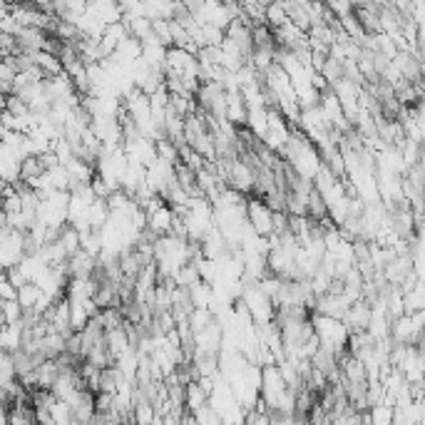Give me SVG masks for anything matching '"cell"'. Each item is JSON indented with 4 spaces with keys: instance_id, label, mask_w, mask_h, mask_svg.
<instances>
[{
    "instance_id": "1",
    "label": "cell",
    "mask_w": 425,
    "mask_h": 425,
    "mask_svg": "<svg viewBox=\"0 0 425 425\" xmlns=\"http://www.w3.org/2000/svg\"><path fill=\"white\" fill-rule=\"evenodd\" d=\"M246 224L256 231V237H271L273 234V212L264 204L262 199L249 197L246 199Z\"/></svg>"
},
{
    "instance_id": "2",
    "label": "cell",
    "mask_w": 425,
    "mask_h": 425,
    "mask_svg": "<svg viewBox=\"0 0 425 425\" xmlns=\"http://www.w3.org/2000/svg\"><path fill=\"white\" fill-rule=\"evenodd\" d=\"M20 179V157L0 147V182L15 184Z\"/></svg>"
},
{
    "instance_id": "3",
    "label": "cell",
    "mask_w": 425,
    "mask_h": 425,
    "mask_svg": "<svg viewBox=\"0 0 425 425\" xmlns=\"http://www.w3.org/2000/svg\"><path fill=\"white\" fill-rule=\"evenodd\" d=\"M40 296H43L40 286H37V284H25L23 289H18V298H15V301H18L23 311H33L37 301H40Z\"/></svg>"
},
{
    "instance_id": "4",
    "label": "cell",
    "mask_w": 425,
    "mask_h": 425,
    "mask_svg": "<svg viewBox=\"0 0 425 425\" xmlns=\"http://www.w3.org/2000/svg\"><path fill=\"white\" fill-rule=\"evenodd\" d=\"M395 420V408L393 406H378L368 408V425H393Z\"/></svg>"
},
{
    "instance_id": "5",
    "label": "cell",
    "mask_w": 425,
    "mask_h": 425,
    "mask_svg": "<svg viewBox=\"0 0 425 425\" xmlns=\"http://www.w3.org/2000/svg\"><path fill=\"white\" fill-rule=\"evenodd\" d=\"M43 174H45V170L37 157H28L20 162V179H23V182H30V179H37V177H43Z\"/></svg>"
},
{
    "instance_id": "6",
    "label": "cell",
    "mask_w": 425,
    "mask_h": 425,
    "mask_svg": "<svg viewBox=\"0 0 425 425\" xmlns=\"http://www.w3.org/2000/svg\"><path fill=\"white\" fill-rule=\"evenodd\" d=\"M12 82H15V70L6 60H0V95H12Z\"/></svg>"
},
{
    "instance_id": "7",
    "label": "cell",
    "mask_w": 425,
    "mask_h": 425,
    "mask_svg": "<svg viewBox=\"0 0 425 425\" xmlns=\"http://www.w3.org/2000/svg\"><path fill=\"white\" fill-rule=\"evenodd\" d=\"M189 415H192V420H195L197 425H221L219 423V415L214 413V408L209 406V403L207 406L197 408L195 413H189Z\"/></svg>"
},
{
    "instance_id": "8",
    "label": "cell",
    "mask_w": 425,
    "mask_h": 425,
    "mask_svg": "<svg viewBox=\"0 0 425 425\" xmlns=\"http://www.w3.org/2000/svg\"><path fill=\"white\" fill-rule=\"evenodd\" d=\"M0 316H3L6 326H12V323H20V318H23V309H20L18 301H6V306H3V311H0Z\"/></svg>"
},
{
    "instance_id": "9",
    "label": "cell",
    "mask_w": 425,
    "mask_h": 425,
    "mask_svg": "<svg viewBox=\"0 0 425 425\" xmlns=\"http://www.w3.org/2000/svg\"><path fill=\"white\" fill-rule=\"evenodd\" d=\"M0 298H3V301H15V298H18V289L8 281L6 271H0Z\"/></svg>"
},
{
    "instance_id": "10",
    "label": "cell",
    "mask_w": 425,
    "mask_h": 425,
    "mask_svg": "<svg viewBox=\"0 0 425 425\" xmlns=\"http://www.w3.org/2000/svg\"><path fill=\"white\" fill-rule=\"evenodd\" d=\"M6 276H8V281H10L15 289H23L25 284H30L28 281V276H25L23 271H20V266H10V269H6Z\"/></svg>"
}]
</instances>
